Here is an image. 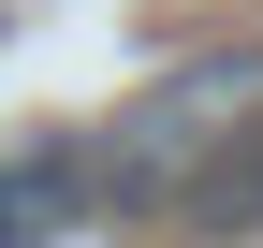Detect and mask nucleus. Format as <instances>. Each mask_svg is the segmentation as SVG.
Instances as JSON below:
<instances>
[{"instance_id": "nucleus-2", "label": "nucleus", "mask_w": 263, "mask_h": 248, "mask_svg": "<svg viewBox=\"0 0 263 248\" xmlns=\"http://www.w3.org/2000/svg\"><path fill=\"white\" fill-rule=\"evenodd\" d=\"M73 219H88V146H59V132L0 146V248H59Z\"/></svg>"}, {"instance_id": "nucleus-1", "label": "nucleus", "mask_w": 263, "mask_h": 248, "mask_svg": "<svg viewBox=\"0 0 263 248\" xmlns=\"http://www.w3.org/2000/svg\"><path fill=\"white\" fill-rule=\"evenodd\" d=\"M249 117H263V44L176 58V73H161L146 102H117V132L88 146V204H103V219H176Z\"/></svg>"}, {"instance_id": "nucleus-3", "label": "nucleus", "mask_w": 263, "mask_h": 248, "mask_svg": "<svg viewBox=\"0 0 263 248\" xmlns=\"http://www.w3.org/2000/svg\"><path fill=\"white\" fill-rule=\"evenodd\" d=\"M176 219H190V234H219V248H249V234H263V117H249V132L205 161V190H190Z\"/></svg>"}]
</instances>
